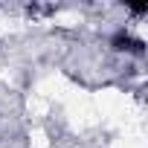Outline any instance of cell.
I'll return each instance as SVG.
<instances>
[{"label":"cell","instance_id":"cell-1","mask_svg":"<svg viewBox=\"0 0 148 148\" xmlns=\"http://www.w3.org/2000/svg\"><path fill=\"white\" fill-rule=\"evenodd\" d=\"M113 47H116V49H125V52H136V55H142V41L131 38L128 32H119V35L113 38Z\"/></svg>","mask_w":148,"mask_h":148}]
</instances>
